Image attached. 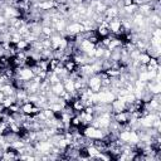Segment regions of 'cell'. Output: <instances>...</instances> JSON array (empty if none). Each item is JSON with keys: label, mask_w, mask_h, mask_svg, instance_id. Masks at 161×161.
<instances>
[{"label": "cell", "mask_w": 161, "mask_h": 161, "mask_svg": "<svg viewBox=\"0 0 161 161\" xmlns=\"http://www.w3.org/2000/svg\"><path fill=\"white\" fill-rule=\"evenodd\" d=\"M64 91V86H63V82H58L55 84H52V92L57 96H60Z\"/></svg>", "instance_id": "6da1fadb"}, {"label": "cell", "mask_w": 161, "mask_h": 161, "mask_svg": "<svg viewBox=\"0 0 161 161\" xmlns=\"http://www.w3.org/2000/svg\"><path fill=\"white\" fill-rule=\"evenodd\" d=\"M150 59H151V57L146 53V52H140V54H138V58H137V60H138V63L140 64H143V65H146L148 62H150Z\"/></svg>", "instance_id": "7a4b0ae2"}, {"label": "cell", "mask_w": 161, "mask_h": 161, "mask_svg": "<svg viewBox=\"0 0 161 161\" xmlns=\"http://www.w3.org/2000/svg\"><path fill=\"white\" fill-rule=\"evenodd\" d=\"M15 47H16L18 50H26V49H29L30 44H29L25 39H21V40H19V42L15 44Z\"/></svg>", "instance_id": "3957f363"}, {"label": "cell", "mask_w": 161, "mask_h": 161, "mask_svg": "<svg viewBox=\"0 0 161 161\" xmlns=\"http://www.w3.org/2000/svg\"><path fill=\"white\" fill-rule=\"evenodd\" d=\"M132 4H135L136 6H140L141 4H143V0H132Z\"/></svg>", "instance_id": "277c9868"}, {"label": "cell", "mask_w": 161, "mask_h": 161, "mask_svg": "<svg viewBox=\"0 0 161 161\" xmlns=\"http://www.w3.org/2000/svg\"><path fill=\"white\" fill-rule=\"evenodd\" d=\"M4 98H5V94L0 91V103H3V101H4Z\"/></svg>", "instance_id": "5b68a950"}, {"label": "cell", "mask_w": 161, "mask_h": 161, "mask_svg": "<svg viewBox=\"0 0 161 161\" xmlns=\"http://www.w3.org/2000/svg\"><path fill=\"white\" fill-rule=\"evenodd\" d=\"M151 1H153V0H143V3H151Z\"/></svg>", "instance_id": "8992f818"}]
</instances>
